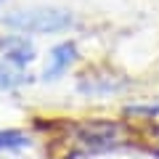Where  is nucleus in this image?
I'll return each mask as SVG.
<instances>
[{
  "label": "nucleus",
  "instance_id": "obj_1",
  "mask_svg": "<svg viewBox=\"0 0 159 159\" xmlns=\"http://www.w3.org/2000/svg\"><path fill=\"white\" fill-rule=\"evenodd\" d=\"M3 24L24 34H56L74 27V16L64 8L34 6V8H19V11L6 13Z\"/></svg>",
  "mask_w": 159,
  "mask_h": 159
},
{
  "label": "nucleus",
  "instance_id": "obj_2",
  "mask_svg": "<svg viewBox=\"0 0 159 159\" xmlns=\"http://www.w3.org/2000/svg\"><path fill=\"white\" fill-rule=\"evenodd\" d=\"M74 141L82 143L88 151H103L111 148L122 141V125L109 122V119H88V122H77L72 125Z\"/></svg>",
  "mask_w": 159,
  "mask_h": 159
},
{
  "label": "nucleus",
  "instance_id": "obj_3",
  "mask_svg": "<svg viewBox=\"0 0 159 159\" xmlns=\"http://www.w3.org/2000/svg\"><path fill=\"white\" fill-rule=\"evenodd\" d=\"M0 56H3L6 64L24 69L27 64H32L37 58V51H34V43L24 32H13V34L0 37Z\"/></svg>",
  "mask_w": 159,
  "mask_h": 159
},
{
  "label": "nucleus",
  "instance_id": "obj_4",
  "mask_svg": "<svg viewBox=\"0 0 159 159\" xmlns=\"http://www.w3.org/2000/svg\"><path fill=\"white\" fill-rule=\"evenodd\" d=\"M74 61H77V45H74L72 40L58 43L51 51V56H48V64L43 69V80H58Z\"/></svg>",
  "mask_w": 159,
  "mask_h": 159
},
{
  "label": "nucleus",
  "instance_id": "obj_5",
  "mask_svg": "<svg viewBox=\"0 0 159 159\" xmlns=\"http://www.w3.org/2000/svg\"><path fill=\"white\" fill-rule=\"evenodd\" d=\"M80 93L85 96H109V93H117L125 88V82L119 77H111V74H82L80 77Z\"/></svg>",
  "mask_w": 159,
  "mask_h": 159
},
{
  "label": "nucleus",
  "instance_id": "obj_6",
  "mask_svg": "<svg viewBox=\"0 0 159 159\" xmlns=\"http://www.w3.org/2000/svg\"><path fill=\"white\" fill-rule=\"evenodd\" d=\"M24 82H29V74H24V69L11 66V64H0V88L11 90V88L24 85Z\"/></svg>",
  "mask_w": 159,
  "mask_h": 159
},
{
  "label": "nucleus",
  "instance_id": "obj_7",
  "mask_svg": "<svg viewBox=\"0 0 159 159\" xmlns=\"http://www.w3.org/2000/svg\"><path fill=\"white\" fill-rule=\"evenodd\" d=\"M29 146V138L21 130H0V151H21Z\"/></svg>",
  "mask_w": 159,
  "mask_h": 159
},
{
  "label": "nucleus",
  "instance_id": "obj_8",
  "mask_svg": "<svg viewBox=\"0 0 159 159\" xmlns=\"http://www.w3.org/2000/svg\"><path fill=\"white\" fill-rule=\"evenodd\" d=\"M3 3H6V0H0V6H3Z\"/></svg>",
  "mask_w": 159,
  "mask_h": 159
}]
</instances>
